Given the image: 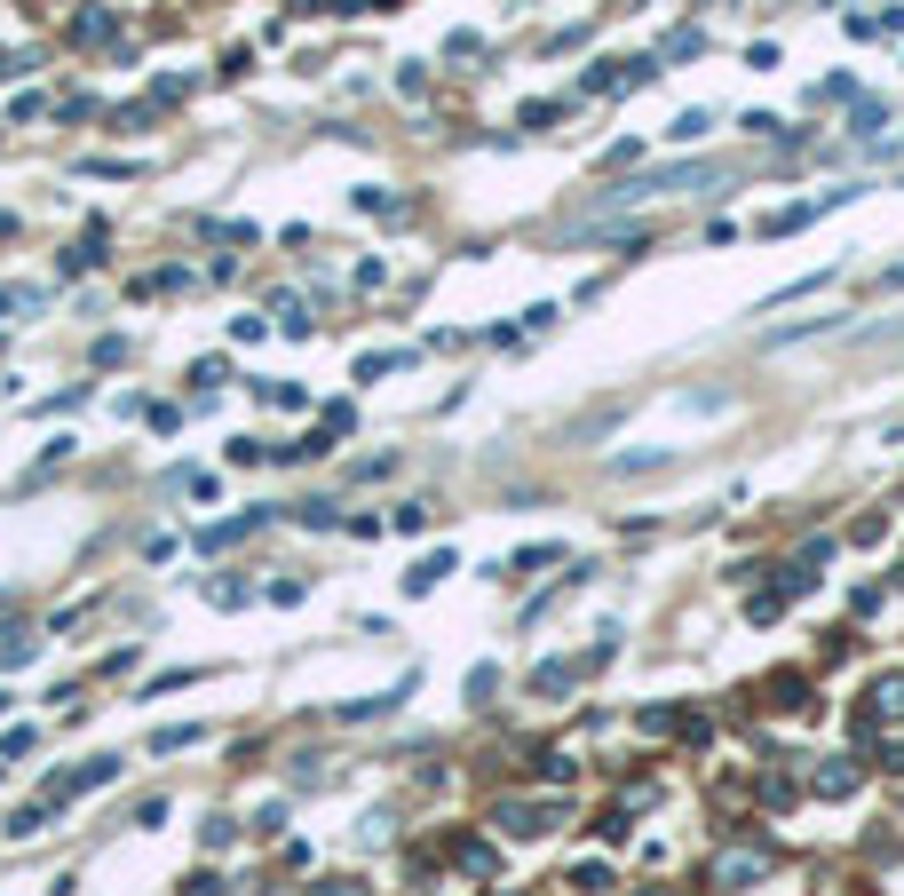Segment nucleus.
Masks as SVG:
<instances>
[{"instance_id": "f257e3e1", "label": "nucleus", "mask_w": 904, "mask_h": 896, "mask_svg": "<svg viewBox=\"0 0 904 896\" xmlns=\"http://www.w3.org/2000/svg\"><path fill=\"white\" fill-rule=\"evenodd\" d=\"M492 817H500V833H516V841H532V833H548V817H556V809H548V801H500Z\"/></svg>"}, {"instance_id": "f03ea898", "label": "nucleus", "mask_w": 904, "mask_h": 896, "mask_svg": "<svg viewBox=\"0 0 904 896\" xmlns=\"http://www.w3.org/2000/svg\"><path fill=\"white\" fill-rule=\"evenodd\" d=\"M762 873H770V857H722L714 881H722V889H746V881H762Z\"/></svg>"}, {"instance_id": "7ed1b4c3", "label": "nucleus", "mask_w": 904, "mask_h": 896, "mask_svg": "<svg viewBox=\"0 0 904 896\" xmlns=\"http://www.w3.org/2000/svg\"><path fill=\"white\" fill-rule=\"evenodd\" d=\"M445 571H452V556H421L413 571H405V587H413V595H429V587H437Z\"/></svg>"}, {"instance_id": "20e7f679", "label": "nucleus", "mask_w": 904, "mask_h": 896, "mask_svg": "<svg viewBox=\"0 0 904 896\" xmlns=\"http://www.w3.org/2000/svg\"><path fill=\"white\" fill-rule=\"evenodd\" d=\"M199 738H207L199 722H175V730H159V738H151V754H183V746H199Z\"/></svg>"}, {"instance_id": "39448f33", "label": "nucleus", "mask_w": 904, "mask_h": 896, "mask_svg": "<svg viewBox=\"0 0 904 896\" xmlns=\"http://www.w3.org/2000/svg\"><path fill=\"white\" fill-rule=\"evenodd\" d=\"M460 873H476V881H492V873H500V857H492L484 841H460Z\"/></svg>"}, {"instance_id": "423d86ee", "label": "nucleus", "mask_w": 904, "mask_h": 896, "mask_svg": "<svg viewBox=\"0 0 904 896\" xmlns=\"http://www.w3.org/2000/svg\"><path fill=\"white\" fill-rule=\"evenodd\" d=\"M659 460H667V445H643V452H619V460H611V476H643V468H659Z\"/></svg>"}, {"instance_id": "0eeeda50", "label": "nucleus", "mask_w": 904, "mask_h": 896, "mask_svg": "<svg viewBox=\"0 0 904 896\" xmlns=\"http://www.w3.org/2000/svg\"><path fill=\"white\" fill-rule=\"evenodd\" d=\"M72 40H80V48H96V40H112V16H104V8H88V16L72 24Z\"/></svg>"}, {"instance_id": "6e6552de", "label": "nucleus", "mask_w": 904, "mask_h": 896, "mask_svg": "<svg viewBox=\"0 0 904 896\" xmlns=\"http://www.w3.org/2000/svg\"><path fill=\"white\" fill-rule=\"evenodd\" d=\"M849 785H857V770H849V762H833V770H817V793H825V801H841Z\"/></svg>"}, {"instance_id": "1a4fd4ad", "label": "nucleus", "mask_w": 904, "mask_h": 896, "mask_svg": "<svg viewBox=\"0 0 904 896\" xmlns=\"http://www.w3.org/2000/svg\"><path fill=\"white\" fill-rule=\"evenodd\" d=\"M397 365H405L397 349H373V357H357V381H381V373H397Z\"/></svg>"}, {"instance_id": "9d476101", "label": "nucleus", "mask_w": 904, "mask_h": 896, "mask_svg": "<svg viewBox=\"0 0 904 896\" xmlns=\"http://www.w3.org/2000/svg\"><path fill=\"white\" fill-rule=\"evenodd\" d=\"M873 714H904V674H889V682L873 690Z\"/></svg>"}, {"instance_id": "9b49d317", "label": "nucleus", "mask_w": 904, "mask_h": 896, "mask_svg": "<svg viewBox=\"0 0 904 896\" xmlns=\"http://www.w3.org/2000/svg\"><path fill=\"white\" fill-rule=\"evenodd\" d=\"M706 127H714V119H706V112H682L675 127H667V135H675V143H698V135H706Z\"/></svg>"}, {"instance_id": "f8f14e48", "label": "nucleus", "mask_w": 904, "mask_h": 896, "mask_svg": "<svg viewBox=\"0 0 904 896\" xmlns=\"http://www.w3.org/2000/svg\"><path fill=\"white\" fill-rule=\"evenodd\" d=\"M318 896H365V889H357V881H326Z\"/></svg>"}, {"instance_id": "ddd939ff", "label": "nucleus", "mask_w": 904, "mask_h": 896, "mask_svg": "<svg viewBox=\"0 0 904 896\" xmlns=\"http://www.w3.org/2000/svg\"><path fill=\"white\" fill-rule=\"evenodd\" d=\"M0 238H16V223H8V215H0Z\"/></svg>"}]
</instances>
